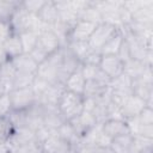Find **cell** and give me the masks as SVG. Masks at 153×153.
<instances>
[{"instance_id": "6", "label": "cell", "mask_w": 153, "mask_h": 153, "mask_svg": "<svg viewBox=\"0 0 153 153\" xmlns=\"http://www.w3.org/2000/svg\"><path fill=\"white\" fill-rule=\"evenodd\" d=\"M147 102L143 100L142 98L135 96V94H130L128 96L124 102L122 103V105L120 106L121 108V111H122V115L123 117L127 120H130V118H135L139 116V114L147 106ZM149 106V105H148Z\"/></svg>"}, {"instance_id": "19", "label": "cell", "mask_w": 153, "mask_h": 153, "mask_svg": "<svg viewBox=\"0 0 153 153\" xmlns=\"http://www.w3.org/2000/svg\"><path fill=\"white\" fill-rule=\"evenodd\" d=\"M124 41V35L120 27V30L104 44V47L100 49V55H117L122 43Z\"/></svg>"}, {"instance_id": "35", "label": "cell", "mask_w": 153, "mask_h": 153, "mask_svg": "<svg viewBox=\"0 0 153 153\" xmlns=\"http://www.w3.org/2000/svg\"><path fill=\"white\" fill-rule=\"evenodd\" d=\"M117 56H118V57L122 60V62H123V63H124L126 61L130 60L129 48H128V44H127L126 39L123 41V43H122V45H121V48H120V50H118V53H117Z\"/></svg>"}, {"instance_id": "7", "label": "cell", "mask_w": 153, "mask_h": 153, "mask_svg": "<svg viewBox=\"0 0 153 153\" xmlns=\"http://www.w3.org/2000/svg\"><path fill=\"white\" fill-rule=\"evenodd\" d=\"M99 68L111 80L123 73V62L117 55H102Z\"/></svg>"}, {"instance_id": "13", "label": "cell", "mask_w": 153, "mask_h": 153, "mask_svg": "<svg viewBox=\"0 0 153 153\" xmlns=\"http://www.w3.org/2000/svg\"><path fill=\"white\" fill-rule=\"evenodd\" d=\"M102 129L104 134H106L110 139H115L124 134H130L128 123L123 120H106L103 122Z\"/></svg>"}, {"instance_id": "38", "label": "cell", "mask_w": 153, "mask_h": 153, "mask_svg": "<svg viewBox=\"0 0 153 153\" xmlns=\"http://www.w3.org/2000/svg\"><path fill=\"white\" fill-rule=\"evenodd\" d=\"M66 153H75V152H74V149H73V148H71V149H69V151H67Z\"/></svg>"}, {"instance_id": "22", "label": "cell", "mask_w": 153, "mask_h": 153, "mask_svg": "<svg viewBox=\"0 0 153 153\" xmlns=\"http://www.w3.org/2000/svg\"><path fill=\"white\" fill-rule=\"evenodd\" d=\"M68 48V50L73 54V56L81 63L84 61V59L92 51V49L90 48L88 43L87 42H74V41H71L67 43L66 45Z\"/></svg>"}, {"instance_id": "8", "label": "cell", "mask_w": 153, "mask_h": 153, "mask_svg": "<svg viewBox=\"0 0 153 153\" xmlns=\"http://www.w3.org/2000/svg\"><path fill=\"white\" fill-rule=\"evenodd\" d=\"M30 18H31V13L26 12L23 6H22V1L18 5V7L16 8V11L13 12L11 19H10V25L12 29L13 33H20L23 31L29 30L30 27Z\"/></svg>"}, {"instance_id": "24", "label": "cell", "mask_w": 153, "mask_h": 153, "mask_svg": "<svg viewBox=\"0 0 153 153\" xmlns=\"http://www.w3.org/2000/svg\"><path fill=\"white\" fill-rule=\"evenodd\" d=\"M19 38L23 45V51L25 54H29L36 45L38 41V33L31 30H26L19 33Z\"/></svg>"}, {"instance_id": "32", "label": "cell", "mask_w": 153, "mask_h": 153, "mask_svg": "<svg viewBox=\"0 0 153 153\" xmlns=\"http://www.w3.org/2000/svg\"><path fill=\"white\" fill-rule=\"evenodd\" d=\"M12 33L13 32H12L10 23L0 19V44H2Z\"/></svg>"}, {"instance_id": "36", "label": "cell", "mask_w": 153, "mask_h": 153, "mask_svg": "<svg viewBox=\"0 0 153 153\" xmlns=\"http://www.w3.org/2000/svg\"><path fill=\"white\" fill-rule=\"evenodd\" d=\"M96 153H115L114 149L109 146V147H97Z\"/></svg>"}, {"instance_id": "1", "label": "cell", "mask_w": 153, "mask_h": 153, "mask_svg": "<svg viewBox=\"0 0 153 153\" xmlns=\"http://www.w3.org/2000/svg\"><path fill=\"white\" fill-rule=\"evenodd\" d=\"M63 61V47L48 55V57L38 65V69L36 72V76L43 79L49 84L59 82V74Z\"/></svg>"}, {"instance_id": "27", "label": "cell", "mask_w": 153, "mask_h": 153, "mask_svg": "<svg viewBox=\"0 0 153 153\" xmlns=\"http://www.w3.org/2000/svg\"><path fill=\"white\" fill-rule=\"evenodd\" d=\"M20 1H0V19L8 22Z\"/></svg>"}, {"instance_id": "17", "label": "cell", "mask_w": 153, "mask_h": 153, "mask_svg": "<svg viewBox=\"0 0 153 153\" xmlns=\"http://www.w3.org/2000/svg\"><path fill=\"white\" fill-rule=\"evenodd\" d=\"M37 16L42 20V23L45 24L47 26L53 25L54 23H56L60 19L59 11H57L54 1H45V4L39 10V12L37 13Z\"/></svg>"}, {"instance_id": "5", "label": "cell", "mask_w": 153, "mask_h": 153, "mask_svg": "<svg viewBox=\"0 0 153 153\" xmlns=\"http://www.w3.org/2000/svg\"><path fill=\"white\" fill-rule=\"evenodd\" d=\"M98 24L88 22V20H82L79 19L71 29L68 42L74 41V42H87L93 31L96 30Z\"/></svg>"}, {"instance_id": "9", "label": "cell", "mask_w": 153, "mask_h": 153, "mask_svg": "<svg viewBox=\"0 0 153 153\" xmlns=\"http://www.w3.org/2000/svg\"><path fill=\"white\" fill-rule=\"evenodd\" d=\"M37 45L41 49H43L47 53V55L53 54L54 51H56L57 49H60L62 47L60 41H59V38L56 37V35L49 27L38 33Z\"/></svg>"}, {"instance_id": "4", "label": "cell", "mask_w": 153, "mask_h": 153, "mask_svg": "<svg viewBox=\"0 0 153 153\" xmlns=\"http://www.w3.org/2000/svg\"><path fill=\"white\" fill-rule=\"evenodd\" d=\"M8 96L12 111H26L36 103V93L32 87L12 90Z\"/></svg>"}, {"instance_id": "28", "label": "cell", "mask_w": 153, "mask_h": 153, "mask_svg": "<svg viewBox=\"0 0 153 153\" xmlns=\"http://www.w3.org/2000/svg\"><path fill=\"white\" fill-rule=\"evenodd\" d=\"M45 4V1L43 0H27V1H22V6L23 8L31 13V14H37L39 12V10L43 7V5Z\"/></svg>"}, {"instance_id": "26", "label": "cell", "mask_w": 153, "mask_h": 153, "mask_svg": "<svg viewBox=\"0 0 153 153\" xmlns=\"http://www.w3.org/2000/svg\"><path fill=\"white\" fill-rule=\"evenodd\" d=\"M14 133V127L7 116L0 117V143L7 142Z\"/></svg>"}, {"instance_id": "21", "label": "cell", "mask_w": 153, "mask_h": 153, "mask_svg": "<svg viewBox=\"0 0 153 153\" xmlns=\"http://www.w3.org/2000/svg\"><path fill=\"white\" fill-rule=\"evenodd\" d=\"M57 135L61 136L65 141H67L72 146V148L75 147L79 143V141H80V136L78 135V133L74 130V128L72 127V124L69 122H63L59 127Z\"/></svg>"}, {"instance_id": "2", "label": "cell", "mask_w": 153, "mask_h": 153, "mask_svg": "<svg viewBox=\"0 0 153 153\" xmlns=\"http://www.w3.org/2000/svg\"><path fill=\"white\" fill-rule=\"evenodd\" d=\"M57 110L66 122L72 121L84 110V96L65 90L57 102Z\"/></svg>"}, {"instance_id": "30", "label": "cell", "mask_w": 153, "mask_h": 153, "mask_svg": "<svg viewBox=\"0 0 153 153\" xmlns=\"http://www.w3.org/2000/svg\"><path fill=\"white\" fill-rule=\"evenodd\" d=\"M11 111H12V108H11V102H10L8 93L1 94L0 96V117L7 116Z\"/></svg>"}, {"instance_id": "10", "label": "cell", "mask_w": 153, "mask_h": 153, "mask_svg": "<svg viewBox=\"0 0 153 153\" xmlns=\"http://www.w3.org/2000/svg\"><path fill=\"white\" fill-rule=\"evenodd\" d=\"M41 146L43 153H66L72 148V146L67 141L57 135V131L50 135L47 140H44Z\"/></svg>"}, {"instance_id": "20", "label": "cell", "mask_w": 153, "mask_h": 153, "mask_svg": "<svg viewBox=\"0 0 153 153\" xmlns=\"http://www.w3.org/2000/svg\"><path fill=\"white\" fill-rule=\"evenodd\" d=\"M147 67H151V66H146L141 61L130 59L123 63V73L127 74L131 80H135L142 75V73Z\"/></svg>"}, {"instance_id": "14", "label": "cell", "mask_w": 153, "mask_h": 153, "mask_svg": "<svg viewBox=\"0 0 153 153\" xmlns=\"http://www.w3.org/2000/svg\"><path fill=\"white\" fill-rule=\"evenodd\" d=\"M140 25L153 26V2L147 1L143 6L139 7L136 11L130 13V20Z\"/></svg>"}, {"instance_id": "37", "label": "cell", "mask_w": 153, "mask_h": 153, "mask_svg": "<svg viewBox=\"0 0 153 153\" xmlns=\"http://www.w3.org/2000/svg\"><path fill=\"white\" fill-rule=\"evenodd\" d=\"M0 60H6V59H5V55H4V51H2L1 44H0Z\"/></svg>"}, {"instance_id": "31", "label": "cell", "mask_w": 153, "mask_h": 153, "mask_svg": "<svg viewBox=\"0 0 153 153\" xmlns=\"http://www.w3.org/2000/svg\"><path fill=\"white\" fill-rule=\"evenodd\" d=\"M29 55L33 59V61L37 63V65H41L47 57H48V55H47V53L43 50V49H41L38 45H36L30 53H29Z\"/></svg>"}, {"instance_id": "15", "label": "cell", "mask_w": 153, "mask_h": 153, "mask_svg": "<svg viewBox=\"0 0 153 153\" xmlns=\"http://www.w3.org/2000/svg\"><path fill=\"white\" fill-rule=\"evenodd\" d=\"M2 51H4V55H5V59L7 60H12L19 55H22L24 51H23V45H22V42H20V38H19V35L18 33H12L2 44Z\"/></svg>"}, {"instance_id": "11", "label": "cell", "mask_w": 153, "mask_h": 153, "mask_svg": "<svg viewBox=\"0 0 153 153\" xmlns=\"http://www.w3.org/2000/svg\"><path fill=\"white\" fill-rule=\"evenodd\" d=\"M69 123L72 124V127L74 128V130L78 133V135L81 137L85 135V133L91 129L97 122L94 115L92 112H88V111H84L75 118H73L72 121H69Z\"/></svg>"}, {"instance_id": "40", "label": "cell", "mask_w": 153, "mask_h": 153, "mask_svg": "<svg viewBox=\"0 0 153 153\" xmlns=\"http://www.w3.org/2000/svg\"><path fill=\"white\" fill-rule=\"evenodd\" d=\"M0 96H1V94H0Z\"/></svg>"}, {"instance_id": "25", "label": "cell", "mask_w": 153, "mask_h": 153, "mask_svg": "<svg viewBox=\"0 0 153 153\" xmlns=\"http://www.w3.org/2000/svg\"><path fill=\"white\" fill-rule=\"evenodd\" d=\"M36 74H29V73H20L17 72L14 80H13V88H26V87H32L33 81H35Z\"/></svg>"}, {"instance_id": "33", "label": "cell", "mask_w": 153, "mask_h": 153, "mask_svg": "<svg viewBox=\"0 0 153 153\" xmlns=\"http://www.w3.org/2000/svg\"><path fill=\"white\" fill-rule=\"evenodd\" d=\"M100 59H102V55L98 51H91L85 59L84 61L81 62V65H92V66H99V62H100Z\"/></svg>"}, {"instance_id": "39", "label": "cell", "mask_w": 153, "mask_h": 153, "mask_svg": "<svg viewBox=\"0 0 153 153\" xmlns=\"http://www.w3.org/2000/svg\"><path fill=\"white\" fill-rule=\"evenodd\" d=\"M2 61H4V60H0V66H1V63H2Z\"/></svg>"}, {"instance_id": "29", "label": "cell", "mask_w": 153, "mask_h": 153, "mask_svg": "<svg viewBox=\"0 0 153 153\" xmlns=\"http://www.w3.org/2000/svg\"><path fill=\"white\" fill-rule=\"evenodd\" d=\"M140 124L143 126H153V109L152 106H146L136 117Z\"/></svg>"}, {"instance_id": "12", "label": "cell", "mask_w": 153, "mask_h": 153, "mask_svg": "<svg viewBox=\"0 0 153 153\" xmlns=\"http://www.w3.org/2000/svg\"><path fill=\"white\" fill-rule=\"evenodd\" d=\"M85 82H86V80L82 75L81 65H80L73 73H71L68 75V78L63 82V86H65L66 91H69V92L82 96L84 94V88H85Z\"/></svg>"}, {"instance_id": "34", "label": "cell", "mask_w": 153, "mask_h": 153, "mask_svg": "<svg viewBox=\"0 0 153 153\" xmlns=\"http://www.w3.org/2000/svg\"><path fill=\"white\" fill-rule=\"evenodd\" d=\"M75 153H96L97 146L91 145V143H84V142H79L75 147H73Z\"/></svg>"}, {"instance_id": "3", "label": "cell", "mask_w": 153, "mask_h": 153, "mask_svg": "<svg viewBox=\"0 0 153 153\" xmlns=\"http://www.w3.org/2000/svg\"><path fill=\"white\" fill-rule=\"evenodd\" d=\"M120 30L118 26L110 24V23H105L102 22L100 24L97 25L96 30L93 31V33L91 35V37L88 38L87 43L90 45V48L93 51H100V49L104 47V44Z\"/></svg>"}, {"instance_id": "18", "label": "cell", "mask_w": 153, "mask_h": 153, "mask_svg": "<svg viewBox=\"0 0 153 153\" xmlns=\"http://www.w3.org/2000/svg\"><path fill=\"white\" fill-rule=\"evenodd\" d=\"M134 145V136L131 134H124L112 139L110 147L114 149L115 153H129L133 152Z\"/></svg>"}, {"instance_id": "23", "label": "cell", "mask_w": 153, "mask_h": 153, "mask_svg": "<svg viewBox=\"0 0 153 153\" xmlns=\"http://www.w3.org/2000/svg\"><path fill=\"white\" fill-rule=\"evenodd\" d=\"M109 90L108 85H104L97 80H86L85 88H84V97H91V98H98L103 96Z\"/></svg>"}, {"instance_id": "16", "label": "cell", "mask_w": 153, "mask_h": 153, "mask_svg": "<svg viewBox=\"0 0 153 153\" xmlns=\"http://www.w3.org/2000/svg\"><path fill=\"white\" fill-rule=\"evenodd\" d=\"M11 62L13 63L16 71L20 72V73L36 74V72L38 69V65L33 61V59L29 54H25V53H23L22 55L12 59Z\"/></svg>"}]
</instances>
